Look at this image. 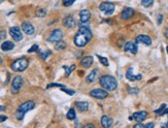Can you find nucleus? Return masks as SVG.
<instances>
[{
    "instance_id": "obj_1",
    "label": "nucleus",
    "mask_w": 168,
    "mask_h": 128,
    "mask_svg": "<svg viewBox=\"0 0 168 128\" xmlns=\"http://www.w3.org/2000/svg\"><path fill=\"white\" fill-rule=\"evenodd\" d=\"M92 38V32L89 29L88 26H81L78 29V33L74 36V45L78 48H83V46H87V43Z\"/></svg>"
},
{
    "instance_id": "obj_2",
    "label": "nucleus",
    "mask_w": 168,
    "mask_h": 128,
    "mask_svg": "<svg viewBox=\"0 0 168 128\" xmlns=\"http://www.w3.org/2000/svg\"><path fill=\"white\" fill-rule=\"evenodd\" d=\"M99 84L102 89L106 90V91H115L118 88V81L116 80L115 76H109V74H104V76H100Z\"/></svg>"
},
{
    "instance_id": "obj_3",
    "label": "nucleus",
    "mask_w": 168,
    "mask_h": 128,
    "mask_svg": "<svg viewBox=\"0 0 168 128\" xmlns=\"http://www.w3.org/2000/svg\"><path fill=\"white\" fill-rule=\"evenodd\" d=\"M34 106H35V103H34V101H32V100L25 101L24 103L20 104L17 112H16V118H17L18 120H20V121L23 120V119H24L25 114H26L27 112L33 110Z\"/></svg>"
},
{
    "instance_id": "obj_4",
    "label": "nucleus",
    "mask_w": 168,
    "mask_h": 128,
    "mask_svg": "<svg viewBox=\"0 0 168 128\" xmlns=\"http://www.w3.org/2000/svg\"><path fill=\"white\" fill-rule=\"evenodd\" d=\"M28 65H29V61H28L27 58H19L11 63V69L15 73H22V71L26 70Z\"/></svg>"
},
{
    "instance_id": "obj_5",
    "label": "nucleus",
    "mask_w": 168,
    "mask_h": 128,
    "mask_svg": "<svg viewBox=\"0 0 168 128\" xmlns=\"http://www.w3.org/2000/svg\"><path fill=\"white\" fill-rule=\"evenodd\" d=\"M23 84H24V80L21 76H16L15 78L11 81V87L10 91L13 94H17L20 91V89L23 87Z\"/></svg>"
},
{
    "instance_id": "obj_6",
    "label": "nucleus",
    "mask_w": 168,
    "mask_h": 128,
    "mask_svg": "<svg viewBox=\"0 0 168 128\" xmlns=\"http://www.w3.org/2000/svg\"><path fill=\"white\" fill-rule=\"evenodd\" d=\"M90 96L96 99H104L108 96V92L104 89H101V88H96V89L91 90Z\"/></svg>"
},
{
    "instance_id": "obj_7",
    "label": "nucleus",
    "mask_w": 168,
    "mask_h": 128,
    "mask_svg": "<svg viewBox=\"0 0 168 128\" xmlns=\"http://www.w3.org/2000/svg\"><path fill=\"white\" fill-rule=\"evenodd\" d=\"M99 9L104 15L109 16L115 11V4L111 3V2H102L99 5Z\"/></svg>"
},
{
    "instance_id": "obj_8",
    "label": "nucleus",
    "mask_w": 168,
    "mask_h": 128,
    "mask_svg": "<svg viewBox=\"0 0 168 128\" xmlns=\"http://www.w3.org/2000/svg\"><path fill=\"white\" fill-rule=\"evenodd\" d=\"M63 37V31L61 29H55L52 31L51 35L49 36L48 41L49 43H58V41L62 40Z\"/></svg>"
},
{
    "instance_id": "obj_9",
    "label": "nucleus",
    "mask_w": 168,
    "mask_h": 128,
    "mask_svg": "<svg viewBox=\"0 0 168 128\" xmlns=\"http://www.w3.org/2000/svg\"><path fill=\"white\" fill-rule=\"evenodd\" d=\"M9 34L16 41H21L23 39V34L21 29L18 26H13L9 28Z\"/></svg>"
},
{
    "instance_id": "obj_10",
    "label": "nucleus",
    "mask_w": 168,
    "mask_h": 128,
    "mask_svg": "<svg viewBox=\"0 0 168 128\" xmlns=\"http://www.w3.org/2000/svg\"><path fill=\"white\" fill-rule=\"evenodd\" d=\"M146 117H148V113H146V111H139V112H136V113L133 114L129 119L137 121V123H141L142 121H144L146 119Z\"/></svg>"
},
{
    "instance_id": "obj_11",
    "label": "nucleus",
    "mask_w": 168,
    "mask_h": 128,
    "mask_svg": "<svg viewBox=\"0 0 168 128\" xmlns=\"http://www.w3.org/2000/svg\"><path fill=\"white\" fill-rule=\"evenodd\" d=\"M124 49L126 52H129V53H131V54H136L137 51H138L137 43H133V41H127V43H125Z\"/></svg>"
},
{
    "instance_id": "obj_12",
    "label": "nucleus",
    "mask_w": 168,
    "mask_h": 128,
    "mask_svg": "<svg viewBox=\"0 0 168 128\" xmlns=\"http://www.w3.org/2000/svg\"><path fill=\"white\" fill-rule=\"evenodd\" d=\"M22 29L27 35H32V34H34V31H35V28L30 22H23Z\"/></svg>"
},
{
    "instance_id": "obj_13",
    "label": "nucleus",
    "mask_w": 168,
    "mask_h": 128,
    "mask_svg": "<svg viewBox=\"0 0 168 128\" xmlns=\"http://www.w3.org/2000/svg\"><path fill=\"white\" fill-rule=\"evenodd\" d=\"M134 9L131 7H125L121 13V19L122 20H129L130 18H132L134 16Z\"/></svg>"
},
{
    "instance_id": "obj_14",
    "label": "nucleus",
    "mask_w": 168,
    "mask_h": 128,
    "mask_svg": "<svg viewBox=\"0 0 168 128\" xmlns=\"http://www.w3.org/2000/svg\"><path fill=\"white\" fill-rule=\"evenodd\" d=\"M80 18H81V24H86L89 22L91 18V13L89 9H81L80 11Z\"/></svg>"
},
{
    "instance_id": "obj_15",
    "label": "nucleus",
    "mask_w": 168,
    "mask_h": 128,
    "mask_svg": "<svg viewBox=\"0 0 168 128\" xmlns=\"http://www.w3.org/2000/svg\"><path fill=\"white\" fill-rule=\"evenodd\" d=\"M126 78H127V80H129L130 82H134V81L141 80L142 76L141 74H137V76H135V74L133 73V68L130 67V68L127 70V73H126Z\"/></svg>"
},
{
    "instance_id": "obj_16",
    "label": "nucleus",
    "mask_w": 168,
    "mask_h": 128,
    "mask_svg": "<svg viewBox=\"0 0 168 128\" xmlns=\"http://www.w3.org/2000/svg\"><path fill=\"white\" fill-rule=\"evenodd\" d=\"M100 123H101V126L103 128H111L113 123V120L111 119L109 116L103 115L101 118V120H100Z\"/></svg>"
},
{
    "instance_id": "obj_17",
    "label": "nucleus",
    "mask_w": 168,
    "mask_h": 128,
    "mask_svg": "<svg viewBox=\"0 0 168 128\" xmlns=\"http://www.w3.org/2000/svg\"><path fill=\"white\" fill-rule=\"evenodd\" d=\"M135 41H136L137 43H143V45H146V46H151L152 45V39L150 36L148 35H138L136 36V38H135Z\"/></svg>"
},
{
    "instance_id": "obj_18",
    "label": "nucleus",
    "mask_w": 168,
    "mask_h": 128,
    "mask_svg": "<svg viewBox=\"0 0 168 128\" xmlns=\"http://www.w3.org/2000/svg\"><path fill=\"white\" fill-rule=\"evenodd\" d=\"M63 25L66 28H73L76 25V22L72 16H67L63 19Z\"/></svg>"
},
{
    "instance_id": "obj_19",
    "label": "nucleus",
    "mask_w": 168,
    "mask_h": 128,
    "mask_svg": "<svg viewBox=\"0 0 168 128\" xmlns=\"http://www.w3.org/2000/svg\"><path fill=\"white\" fill-rule=\"evenodd\" d=\"M94 62V59H93L92 56H85L83 59L81 60V65L85 68H88V67H91Z\"/></svg>"
},
{
    "instance_id": "obj_20",
    "label": "nucleus",
    "mask_w": 168,
    "mask_h": 128,
    "mask_svg": "<svg viewBox=\"0 0 168 128\" xmlns=\"http://www.w3.org/2000/svg\"><path fill=\"white\" fill-rule=\"evenodd\" d=\"M75 106L80 112H86L89 110V102L88 101H76Z\"/></svg>"
},
{
    "instance_id": "obj_21",
    "label": "nucleus",
    "mask_w": 168,
    "mask_h": 128,
    "mask_svg": "<svg viewBox=\"0 0 168 128\" xmlns=\"http://www.w3.org/2000/svg\"><path fill=\"white\" fill-rule=\"evenodd\" d=\"M13 48H15V43H11V41H9V40L4 41V43L1 45V50L4 51V52H8V51H11Z\"/></svg>"
},
{
    "instance_id": "obj_22",
    "label": "nucleus",
    "mask_w": 168,
    "mask_h": 128,
    "mask_svg": "<svg viewBox=\"0 0 168 128\" xmlns=\"http://www.w3.org/2000/svg\"><path fill=\"white\" fill-rule=\"evenodd\" d=\"M97 74H98V69H93V70L87 76V79H86L87 83L94 82V81L96 80V78H97Z\"/></svg>"
},
{
    "instance_id": "obj_23",
    "label": "nucleus",
    "mask_w": 168,
    "mask_h": 128,
    "mask_svg": "<svg viewBox=\"0 0 168 128\" xmlns=\"http://www.w3.org/2000/svg\"><path fill=\"white\" fill-rule=\"evenodd\" d=\"M66 43H65L64 40H60V41H58V43H55V50L56 51H63V50H65L66 49Z\"/></svg>"
},
{
    "instance_id": "obj_24",
    "label": "nucleus",
    "mask_w": 168,
    "mask_h": 128,
    "mask_svg": "<svg viewBox=\"0 0 168 128\" xmlns=\"http://www.w3.org/2000/svg\"><path fill=\"white\" fill-rule=\"evenodd\" d=\"M66 118H67V119H68V120H71V121L75 120V118H76V114H75V110H74L73 108H71L70 110L67 112V114H66Z\"/></svg>"
},
{
    "instance_id": "obj_25",
    "label": "nucleus",
    "mask_w": 168,
    "mask_h": 128,
    "mask_svg": "<svg viewBox=\"0 0 168 128\" xmlns=\"http://www.w3.org/2000/svg\"><path fill=\"white\" fill-rule=\"evenodd\" d=\"M63 68L65 69V76L68 78V76H70V73L74 70V69H75V65L73 64V65H71V66H66V65H64Z\"/></svg>"
},
{
    "instance_id": "obj_26",
    "label": "nucleus",
    "mask_w": 168,
    "mask_h": 128,
    "mask_svg": "<svg viewBox=\"0 0 168 128\" xmlns=\"http://www.w3.org/2000/svg\"><path fill=\"white\" fill-rule=\"evenodd\" d=\"M35 15H36V17H38V18H44L46 15V8H37Z\"/></svg>"
},
{
    "instance_id": "obj_27",
    "label": "nucleus",
    "mask_w": 168,
    "mask_h": 128,
    "mask_svg": "<svg viewBox=\"0 0 168 128\" xmlns=\"http://www.w3.org/2000/svg\"><path fill=\"white\" fill-rule=\"evenodd\" d=\"M52 53H51V51H40L39 52V56H40V58L41 59H43V60H46V59H48V57L50 56Z\"/></svg>"
},
{
    "instance_id": "obj_28",
    "label": "nucleus",
    "mask_w": 168,
    "mask_h": 128,
    "mask_svg": "<svg viewBox=\"0 0 168 128\" xmlns=\"http://www.w3.org/2000/svg\"><path fill=\"white\" fill-rule=\"evenodd\" d=\"M97 57L99 58V61L101 62L102 65H104V66H108L109 65V62H108V60H107V58L102 57V56H100V55H97Z\"/></svg>"
},
{
    "instance_id": "obj_29",
    "label": "nucleus",
    "mask_w": 168,
    "mask_h": 128,
    "mask_svg": "<svg viewBox=\"0 0 168 128\" xmlns=\"http://www.w3.org/2000/svg\"><path fill=\"white\" fill-rule=\"evenodd\" d=\"M165 111H166V104H162L160 106V109L155 111V113L158 114V115H163V114H165Z\"/></svg>"
},
{
    "instance_id": "obj_30",
    "label": "nucleus",
    "mask_w": 168,
    "mask_h": 128,
    "mask_svg": "<svg viewBox=\"0 0 168 128\" xmlns=\"http://www.w3.org/2000/svg\"><path fill=\"white\" fill-rule=\"evenodd\" d=\"M153 3H154V0H142L141 1V4L144 7H149V6H151Z\"/></svg>"
},
{
    "instance_id": "obj_31",
    "label": "nucleus",
    "mask_w": 168,
    "mask_h": 128,
    "mask_svg": "<svg viewBox=\"0 0 168 128\" xmlns=\"http://www.w3.org/2000/svg\"><path fill=\"white\" fill-rule=\"evenodd\" d=\"M52 87H59V88H64L65 86L63 84H58V83H51L50 85H48V89L49 88H52Z\"/></svg>"
},
{
    "instance_id": "obj_32",
    "label": "nucleus",
    "mask_w": 168,
    "mask_h": 128,
    "mask_svg": "<svg viewBox=\"0 0 168 128\" xmlns=\"http://www.w3.org/2000/svg\"><path fill=\"white\" fill-rule=\"evenodd\" d=\"M61 90L63 92H65L66 94H68V95H74L75 94V91L74 90H70V89H66V88H61Z\"/></svg>"
},
{
    "instance_id": "obj_33",
    "label": "nucleus",
    "mask_w": 168,
    "mask_h": 128,
    "mask_svg": "<svg viewBox=\"0 0 168 128\" xmlns=\"http://www.w3.org/2000/svg\"><path fill=\"white\" fill-rule=\"evenodd\" d=\"M38 48H39L38 45H36V43H35V45H33V46H31V48L29 49V50H28V53H34V52H36V51H38Z\"/></svg>"
},
{
    "instance_id": "obj_34",
    "label": "nucleus",
    "mask_w": 168,
    "mask_h": 128,
    "mask_svg": "<svg viewBox=\"0 0 168 128\" xmlns=\"http://www.w3.org/2000/svg\"><path fill=\"white\" fill-rule=\"evenodd\" d=\"M74 3V0H64L63 1V5L64 6H70Z\"/></svg>"
},
{
    "instance_id": "obj_35",
    "label": "nucleus",
    "mask_w": 168,
    "mask_h": 128,
    "mask_svg": "<svg viewBox=\"0 0 168 128\" xmlns=\"http://www.w3.org/2000/svg\"><path fill=\"white\" fill-rule=\"evenodd\" d=\"M138 91L139 90L137 89V88H128V92H129L130 94H137Z\"/></svg>"
},
{
    "instance_id": "obj_36",
    "label": "nucleus",
    "mask_w": 168,
    "mask_h": 128,
    "mask_svg": "<svg viewBox=\"0 0 168 128\" xmlns=\"http://www.w3.org/2000/svg\"><path fill=\"white\" fill-rule=\"evenodd\" d=\"M6 38V31L5 30H0V39L3 40Z\"/></svg>"
},
{
    "instance_id": "obj_37",
    "label": "nucleus",
    "mask_w": 168,
    "mask_h": 128,
    "mask_svg": "<svg viewBox=\"0 0 168 128\" xmlns=\"http://www.w3.org/2000/svg\"><path fill=\"white\" fill-rule=\"evenodd\" d=\"M133 128H146V125H143L142 123H137V124L134 125Z\"/></svg>"
},
{
    "instance_id": "obj_38",
    "label": "nucleus",
    "mask_w": 168,
    "mask_h": 128,
    "mask_svg": "<svg viewBox=\"0 0 168 128\" xmlns=\"http://www.w3.org/2000/svg\"><path fill=\"white\" fill-rule=\"evenodd\" d=\"M83 128H95V125L93 124V123H88V124H86Z\"/></svg>"
},
{
    "instance_id": "obj_39",
    "label": "nucleus",
    "mask_w": 168,
    "mask_h": 128,
    "mask_svg": "<svg viewBox=\"0 0 168 128\" xmlns=\"http://www.w3.org/2000/svg\"><path fill=\"white\" fill-rule=\"evenodd\" d=\"M7 120V117L6 116H3V115H0V123L4 122V121Z\"/></svg>"
},
{
    "instance_id": "obj_40",
    "label": "nucleus",
    "mask_w": 168,
    "mask_h": 128,
    "mask_svg": "<svg viewBox=\"0 0 168 128\" xmlns=\"http://www.w3.org/2000/svg\"><path fill=\"white\" fill-rule=\"evenodd\" d=\"M162 21H163V16L162 15H159L158 16V24H161L162 23Z\"/></svg>"
},
{
    "instance_id": "obj_41",
    "label": "nucleus",
    "mask_w": 168,
    "mask_h": 128,
    "mask_svg": "<svg viewBox=\"0 0 168 128\" xmlns=\"http://www.w3.org/2000/svg\"><path fill=\"white\" fill-rule=\"evenodd\" d=\"M155 127V124L154 123H149V124L146 125V128H154Z\"/></svg>"
},
{
    "instance_id": "obj_42",
    "label": "nucleus",
    "mask_w": 168,
    "mask_h": 128,
    "mask_svg": "<svg viewBox=\"0 0 168 128\" xmlns=\"http://www.w3.org/2000/svg\"><path fill=\"white\" fill-rule=\"evenodd\" d=\"M164 35L166 38H168V26L165 28V30H164Z\"/></svg>"
},
{
    "instance_id": "obj_43",
    "label": "nucleus",
    "mask_w": 168,
    "mask_h": 128,
    "mask_svg": "<svg viewBox=\"0 0 168 128\" xmlns=\"http://www.w3.org/2000/svg\"><path fill=\"white\" fill-rule=\"evenodd\" d=\"M6 108L4 106H0V111H5Z\"/></svg>"
},
{
    "instance_id": "obj_44",
    "label": "nucleus",
    "mask_w": 168,
    "mask_h": 128,
    "mask_svg": "<svg viewBox=\"0 0 168 128\" xmlns=\"http://www.w3.org/2000/svg\"><path fill=\"white\" fill-rule=\"evenodd\" d=\"M161 128H168V126H167V125H162Z\"/></svg>"
},
{
    "instance_id": "obj_45",
    "label": "nucleus",
    "mask_w": 168,
    "mask_h": 128,
    "mask_svg": "<svg viewBox=\"0 0 168 128\" xmlns=\"http://www.w3.org/2000/svg\"><path fill=\"white\" fill-rule=\"evenodd\" d=\"M1 62H2V59H1V58H0V63H1Z\"/></svg>"
},
{
    "instance_id": "obj_46",
    "label": "nucleus",
    "mask_w": 168,
    "mask_h": 128,
    "mask_svg": "<svg viewBox=\"0 0 168 128\" xmlns=\"http://www.w3.org/2000/svg\"><path fill=\"white\" fill-rule=\"evenodd\" d=\"M166 50H167V53H168V46H167V48H166Z\"/></svg>"
},
{
    "instance_id": "obj_47",
    "label": "nucleus",
    "mask_w": 168,
    "mask_h": 128,
    "mask_svg": "<svg viewBox=\"0 0 168 128\" xmlns=\"http://www.w3.org/2000/svg\"><path fill=\"white\" fill-rule=\"evenodd\" d=\"M167 126H168V122H167Z\"/></svg>"
}]
</instances>
